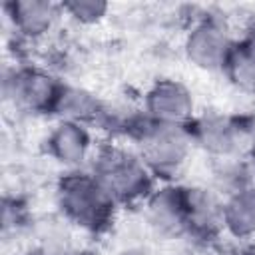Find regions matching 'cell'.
Masks as SVG:
<instances>
[{
    "label": "cell",
    "mask_w": 255,
    "mask_h": 255,
    "mask_svg": "<svg viewBox=\"0 0 255 255\" xmlns=\"http://www.w3.org/2000/svg\"><path fill=\"white\" fill-rule=\"evenodd\" d=\"M237 44H239V46H241L249 56H253V58H255V26H253V28L243 36V40H239Z\"/></svg>",
    "instance_id": "cell-15"
},
{
    "label": "cell",
    "mask_w": 255,
    "mask_h": 255,
    "mask_svg": "<svg viewBox=\"0 0 255 255\" xmlns=\"http://www.w3.org/2000/svg\"><path fill=\"white\" fill-rule=\"evenodd\" d=\"M247 163L251 167V171L255 173V131H251L249 135V141H247Z\"/></svg>",
    "instance_id": "cell-16"
},
{
    "label": "cell",
    "mask_w": 255,
    "mask_h": 255,
    "mask_svg": "<svg viewBox=\"0 0 255 255\" xmlns=\"http://www.w3.org/2000/svg\"><path fill=\"white\" fill-rule=\"evenodd\" d=\"M143 116L155 124L187 128L197 116L193 94L179 80H155L143 96Z\"/></svg>",
    "instance_id": "cell-7"
},
{
    "label": "cell",
    "mask_w": 255,
    "mask_h": 255,
    "mask_svg": "<svg viewBox=\"0 0 255 255\" xmlns=\"http://www.w3.org/2000/svg\"><path fill=\"white\" fill-rule=\"evenodd\" d=\"M235 44L237 42L219 20L201 18L187 30L183 38V54L199 70L223 72Z\"/></svg>",
    "instance_id": "cell-6"
},
{
    "label": "cell",
    "mask_w": 255,
    "mask_h": 255,
    "mask_svg": "<svg viewBox=\"0 0 255 255\" xmlns=\"http://www.w3.org/2000/svg\"><path fill=\"white\" fill-rule=\"evenodd\" d=\"M177 187L185 233L201 239H211L213 235L223 231V201H219L215 193L195 185Z\"/></svg>",
    "instance_id": "cell-8"
},
{
    "label": "cell",
    "mask_w": 255,
    "mask_h": 255,
    "mask_svg": "<svg viewBox=\"0 0 255 255\" xmlns=\"http://www.w3.org/2000/svg\"><path fill=\"white\" fill-rule=\"evenodd\" d=\"M56 197L66 221L86 231H102L108 227L118 207L90 169L66 171L58 181Z\"/></svg>",
    "instance_id": "cell-2"
},
{
    "label": "cell",
    "mask_w": 255,
    "mask_h": 255,
    "mask_svg": "<svg viewBox=\"0 0 255 255\" xmlns=\"http://www.w3.org/2000/svg\"><path fill=\"white\" fill-rule=\"evenodd\" d=\"M4 12L16 36L30 42L46 38L64 16L62 6L48 0H12L4 4Z\"/></svg>",
    "instance_id": "cell-10"
},
{
    "label": "cell",
    "mask_w": 255,
    "mask_h": 255,
    "mask_svg": "<svg viewBox=\"0 0 255 255\" xmlns=\"http://www.w3.org/2000/svg\"><path fill=\"white\" fill-rule=\"evenodd\" d=\"M90 171L110 193V197L122 203H145L155 191V175L145 165L135 149L124 145H102L90 159Z\"/></svg>",
    "instance_id": "cell-1"
},
{
    "label": "cell",
    "mask_w": 255,
    "mask_h": 255,
    "mask_svg": "<svg viewBox=\"0 0 255 255\" xmlns=\"http://www.w3.org/2000/svg\"><path fill=\"white\" fill-rule=\"evenodd\" d=\"M60 6L66 18L82 26H92L102 22L110 10V4L102 0H66V2H60Z\"/></svg>",
    "instance_id": "cell-14"
},
{
    "label": "cell",
    "mask_w": 255,
    "mask_h": 255,
    "mask_svg": "<svg viewBox=\"0 0 255 255\" xmlns=\"http://www.w3.org/2000/svg\"><path fill=\"white\" fill-rule=\"evenodd\" d=\"M26 255H34V253H26Z\"/></svg>",
    "instance_id": "cell-17"
},
{
    "label": "cell",
    "mask_w": 255,
    "mask_h": 255,
    "mask_svg": "<svg viewBox=\"0 0 255 255\" xmlns=\"http://www.w3.org/2000/svg\"><path fill=\"white\" fill-rule=\"evenodd\" d=\"M46 153L70 169H82L94 155V143L90 128L78 122L60 120L46 135Z\"/></svg>",
    "instance_id": "cell-9"
},
{
    "label": "cell",
    "mask_w": 255,
    "mask_h": 255,
    "mask_svg": "<svg viewBox=\"0 0 255 255\" xmlns=\"http://www.w3.org/2000/svg\"><path fill=\"white\" fill-rule=\"evenodd\" d=\"M54 114L60 120L78 122L88 128L102 124L108 118V112H106V106L102 104V100H98L92 92H88L84 88H76V86H68V84H64V88H62V94H60Z\"/></svg>",
    "instance_id": "cell-12"
},
{
    "label": "cell",
    "mask_w": 255,
    "mask_h": 255,
    "mask_svg": "<svg viewBox=\"0 0 255 255\" xmlns=\"http://www.w3.org/2000/svg\"><path fill=\"white\" fill-rule=\"evenodd\" d=\"M64 82L38 66H16L4 74V100L28 114H54Z\"/></svg>",
    "instance_id": "cell-4"
},
{
    "label": "cell",
    "mask_w": 255,
    "mask_h": 255,
    "mask_svg": "<svg viewBox=\"0 0 255 255\" xmlns=\"http://www.w3.org/2000/svg\"><path fill=\"white\" fill-rule=\"evenodd\" d=\"M223 231L233 239L255 237V185L233 189L223 199Z\"/></svg>",
    "instance_id": "cell-11"
},
{
    "label": "cell",
    "mask_w": 255,
    "mask_h": 255,
    "mask_svg": "<svg viewBox=\"0 0 255 255\" xmlns=\"http://www.w3.org/2000/svg\"><path fill=\"white\" fill-rule=\"evenodd\" d=\"M131 137L135 141V151L155 177L175 175L185 165L193 147L187 128L155 124L145 116L135 124Z\"/></svg>",
    "instance_id": "cell-3"
},
{
    "label": "cell",
    "mask_w": 255,
    "mask_h": 255,
    "mask_svg": "<svg viewBox=\"0 0 255 255\" xmlns=\"http://www.w3.org/2000/svg\"><path fill=\"white\" fill-rule=\"evenodd\" d=\"M187 129L193 145L201 147L217 161L235 159L241 149H247V141L251 135L237 118L217 112H205L201 116H195Z\"/></svg>",
    "instance_id": "cell-5"
},
{
    "label": "cell",
    "mask_w": 255,
    "mask_h": 255,
    "mask_svg": "<svg viewBox=\"0 0 255 255\" xmlns=\"http://www.w3.org/2000/svg\"><path fill=\"white\" fill-rule=\"evenodd\" d=\"M223 74L235 90L255 96V58L249 56L239 44H235V50L231 52Z\"/></svg>",
    "instance_id": "cell-13"
}]
</instances>
